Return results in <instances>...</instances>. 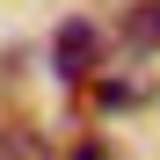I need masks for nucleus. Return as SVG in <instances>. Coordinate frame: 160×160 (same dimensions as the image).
<instances>
[{"label":"nucleus","mask_w":160,"mask_h":160,"mask_svg":"<svg viewBox=\"0 0 160 160\" xmlns=\"http://www.w3.org/2000/svg\"><path fill=\"white\" fill-rule=\"evenodd\" d=\"M51 51H58V73L66 80H95V66H102V37L88 29V22H66Z\"/></svg>","instance_id":"nucleus-1"},{"label":"nucleus","mask_w":160,"mask_h":160,"mask_svg":"<svg viewBox=\"0 0 160 160\" xmlns=\"http://www.w3.org/2000/svg\"><path fill=\"white\" fill-rule=\"evenodd\" d=\"M124 37H131V44H153V51H160V0H138V8L124 15Z\"/></svg>","instance_id":"nucleus-2"},{"label":"nucleus","mask_w":160,"mask_h":160,"mask_svg":"<svg viewBox=\"0 0 160 160\" xmlns=\"http://www.w3.org/2000/svg\"><path fill=\"white\" fill-rule=\"evenodd\" d=\"M95 102H102V109H117V102H146V80H102Z\"/></svg>","instance_id":"nucleus-3"},{"label":"nucleus","mask_w":160,"mask_h":160,"mask_svg":"<svg viewBox=\"0 0 160 160\" xmlns=\"http://www.w3.org/2000/svg\"><path fill=\"white\" fill-rule=\"evenodd\" d=\"M0 160H51V153L29 138V131H0Z\"/></svg>","instance_id":"nucleus-4"}]
</instances>
